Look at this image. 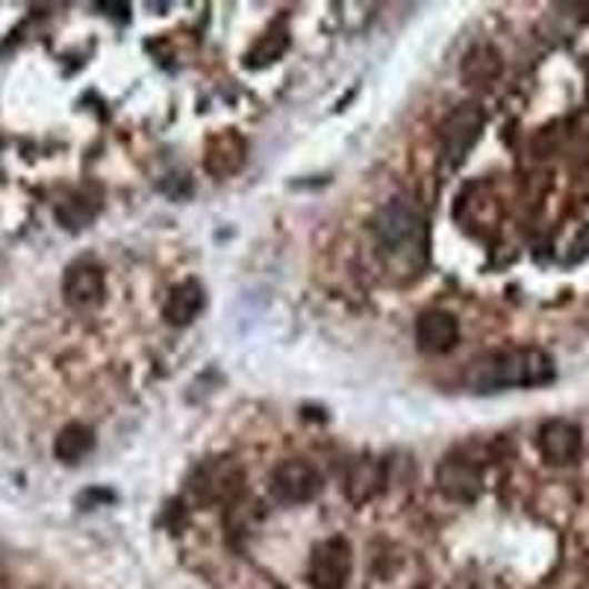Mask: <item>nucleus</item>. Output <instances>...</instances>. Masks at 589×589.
<instances>
[{
    "label": "nucleus",
    "mask_w": 589,
    "mask_h": 589,
    "mask_svg": "<svg viewBox=\"0 0 589 589\" xmlns=\"http://www.w3.org/2000/svg\"><path fill=\"white\" fill-rule=\"evenodd\" d=\"M269 492L280 505H307L321 492L319 469L307 460H283L271 471Z\"/></svg>",
    "instance_id": "nucleus-4"
},
{
    "label": "nucleus",
    "mask_w": 589,
    "mask_h": 589,
    "mask_svg": "<svg viewBox=\"0 0 589 589\" xmlns=\"http://www.w3.org/2000/svg\"><path fill=\"white\" fill-rule=\"evenodd\" d=\"M375 236L380 251L392 262H401L407 269L421 266L428 257V228L419 212L410 203L392 201L378 212L375 219Z\"/></svg>",
    "instance_id": "nucleus-2"
},
{
    "label": "nucleus",
    "mask_w": 589,
    "mask_h": 589,
    "mask_svg": "<svg viewBox=\"0 0 589 589\" xmlns=\"http://www.w3.org/2000/svg\"><path fill=\"white\" fill-rule=\"evenodd\" d=\"M555 380V360L539 348H507L469 362L463 383L471 392H501L513 387H542Z\"/></svg>",
    "instance_id": "nucleus-1"
},
{
    "label": "nucleus",
    "mask_w": 589,
    "mask_h": 589,
    "mask_svg": "<svg viewBox=\"0 0 589 589\" xmlns=\"http://www.w3.org/2000/svg\"><path fill=\"white\" fill-rule=\"evenodd\" d=\"M244 471L233 463V460H210L207 466L194 471L192 478V492L201 501H228L239 492Z\"/></svg>",
    "instance_id": "nucleus-5"
},
{
    "label": "nucleus",
    "mask_w": 589,
    "mask_h": 589,
    "mask_svg": "<svg viewBox=\"0 0 589 589\" xmlns=\"http://www.w3.org/2000/svg\"><path fill=\"white\" fill-rule=\"evenodd\" d=\"M480 127H483V112L475 103H466V107L448 116V121L442 124V139H446L448 160L455 166L471 151V144L478 142Z\"/></svg>",
    "instance_id": "nucleus-7"
},
{
    "label": "nucleus",
    "mask_w": 589,
    "mask_h": 589,
    "mask_svg": "<svg viewBox=\"0 0 589 589\" xmlns=\"http://www.w3.org/2000/svg\"><path fill=\"white\" fill-rule=\"evenodd\" d=\"M383 489V466L378 460H353L346 478V492L353 505H366L369 498H375Z\"/></svg>",
    "instance_id": "nucleus-10"
},
{
    "label": "nucleus",
    "mask_w": 589,
    "mask_h": 589,
    "mask_svg": "<svg viewBox=\"0 0 589 589\" xmlns=\"http://www.w3.org/2000/svg\"><path fill=\"white\" fill-rule=\"evenodd\" d=\"M457 339H460V328H457V319L451 312L430 310L416 325V342L421 351L448 353L457 346Z\"/></svg>",
    "instance_id": "nucleus-9"
},
{
    "label": "nucleus",
    "mask_w": 589,
    "mask_h": 589,
    "mask_svg": "<svg viewBox=\"0 0 589 589\" xmlns=\"http://www.w3.org/2000/svg\"><path fill=\"white\" fill-rule=\"evenodd\" d=\"M94 448V433L86 425H68L62 433L57 437V457L62 463H80L89 451Z\"/></svg>",
    "instance_id": "nucleus-13"
},
{
    "label": "nucleus",
    "mask_w": 589,
    "mask_h": 589,
    "mask_svg": "<svg viewBox=\"0 0 589 589\" xmlns=\"http://www.w3.org/2000/svg\"><path fill=\"white\" fill-rule=\"evenodd\" d=\"M581 428H578L575 421L551 419L539 428V455L546 457L548 463H575V460L581 457Z\"/></svg>",
    "instance_id": "nucleus-6"
},
{
    "label": "nucleus",
    "mask_w": 589,
    "mask_h": 589,
    "mask_svg": "<svg viewBox=\"0 0 589 589\" xmlns=\"http://www.w3.org/2000/svg\"><path fill=\"white\" fill-rule=\"evenodd\" d=\"M437 483L442 489V496L451 501H475L480 496V471L478 466L466 463L460 457H448L446 463L439 466Z\"/></svg>",
    "instance_id": "nucleus-8"
},
{
    "label": "nucleus",
    "mask_w": 589,
    "mask_h": 589,
    "mask_svg": "<svg viewBox=\"0 0 589 589\" xmlns=\"http://www.w3.org/2000/svg\"><path fill=\"white\" fill-rule=\"evenodd\" d=\"M103 292V274L101 269H94V266H74V269H68L66 274V294L68 301L74 303V307H89V303L101 301Z\"/></svg>",
    "instance_id": "nucleus-11"
},
{
    "label": "nucleus",
    "mask_w": 589,
    "mask_h": 589,
    "mask_svg": "<svg viewBox=\"0 0 589 589\" xmlns=\"http://www.w3.org/2000/svg\"><path fill=\"white\" fill-rule=\"evenodd\" d=\"M353 555L342 537L321 539L319 546L312 548L310 566H307V581L316 589H342L351 578Z\"/></svg>",
    "instance_id": "nucleus-3"
},
{
    "label": "nucleus",
    "mask_w": 589,
    "mask_h": 589,
    "mask_svg": "<svg viewBox=\"0 0 589 589\" xmlns=\"http://www.w3.org/2000/svg\"><path fill=\"white\" fill-rule=\"evenodd\" d=\"M203 310V289L201 283H194V280H186L180 287L171 289L169 303H166V319L177 328H183L189 321Z\"/></svg>",
    "instance_id": "nucleus-12"
}]
</instances>
